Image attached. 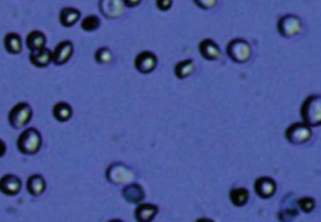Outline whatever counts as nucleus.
Listing matches in <instances>:
<instances>
[{"label": "nucleus", "mask_w": 321, "mask_h": 222, "mask_svg": "<svg viewBox=\"0 0 321 222\" xmlns=\"http://www.w3.org/2000/svg\"><path fill=\"white\" fill-rule=\"evenodd\" d=\"M302 122L310 127L321 126V96L314 94L306 98L300 110Z\"/></svg>", "instance_id": "nucleus-1"}, {"label": "nucleus", "mask_w": 321, "mask_h": 222, "mask_svg": "<svg viewBox=\"0 0 321 222\" xmlns=\"http://www.w3.org/2000/svg\"><path fill=\"white\" fill-rule=\"evenodd\" d=\"M42 144H43V137L36 128H28L22 132L16 140L19 152L23 154H28V156L38 154Z\"/></svg>", "instance_id": "nucleus-2"}, {"label": "nucleus", "mask_w": 321, "mask_h": 222, "mask_svg": "<svg viewBox=\"0 0 321 222\" xmlns=\"http://www.w3.org/2000/svg\"><path fill=\"white\" fill-rule=\"evenodd\" d=\"M33 118V108L29 103L19 102L10 110L8 116L9 123L16 130L26 127Z\"/></svg>", "instance_id": "nucleus-3"}, {"label": "nucleus", "mask_w": 321, "mask_h": 222, "mask_svg": "<svg viewBox=\"0 0 321 222\" xmlns=\"http://www.w3.org/2000/svg\"><path fill=\"white\" fill-rule=\"evenodd\" d=\"M286 140L294 144H301L308 142L311 138V127L304 122H296L286 130Z\"/></svg>", "instance_id": "nucleus-4"}, {"label": "nucleus", "mask_w": 321, "mask_h": 222, "mask_svg": "<svg viewBox=\"0 0 321 222\" xmlns=\"http://www.w3.org/2000/svg\"><path fill=\"white\" fill-rule=\"evenodd\" d=\"M106 174H107L108 181L114 184H120L132 181L133 176H134L133 172L130 171L127 166H124L123 164H120V162H116V164H110V166L108 167Z\"/></svg>", "instance_id": "nucleus-5"}, {"label": "nucleus", "mask_w": 321, "mask_h": 222, "mask_svg": "<svg viewBox=\"0 0 321 222\" xmlns=\"http://www.w3.org/2000/svg\"><path fill=\"white\" fill-rule=\"evenodd\" d=\"M228 56L236 63H245L251 56V48L245 40H232L227 46Z\"/></svg>", "instance_id": "nucleus-6"}, {"label": "nucleus", "mask_w": 321, "mask_h": 222, "mask_svg": "<svg viewBox=\"0 0 321 222\" xmlns=\"http://www.w3.org/2000/svg\"><path fill=\"white\" fill-rule=\"evenodd\" d=\"M158 58L154 53L150 50L140 52L134 58V68L140 74H150L157 68Z\"/></svg>", "instance_id": "nucleus-7"}, {"label": "nucleus", "mask_w": 321, "mask_h": 222, "mask_svg": "<svg viewBox=\"0 0 321 222\" xmlns=\"http://www.w3.org/2000/svg\"><path fill=\"white\" fill-rule=\"evenodd\" d=\"M22 187H23L22 180L16 174H4L0 178V192L6 196H16L22 191Z\"/></svg>", "instance_id": "nucleus-8"}, {"label": "nucleus", "mask_w": 321, "mask_h": 222, "mask_svg": "<svg viewBox=\"0 0 321 222\" xmlns=\"http://www.w3.org/2000/svg\"><path fill=\"white\" fill-rule=\"evenodd\" d=\"M74 52V46L70 40H63L53 50V63L56 66H63L68 63Z\"/></svg>", "instance_id": "nucleus-9"}, {"label": "nucleus", "mask_w": 321, "mask_h": 222, "mask_svg": "<svg viewBox=\"0 0 321 222\" xmlns=\"http://www.w3.org/2000/svg\"><path fill=\"white\" fill-rule=\"evenodd\" d=\"M122 196L123 198L130 202V204H140L144 201L146 192L140 184L132 182V184H127V186L122 190Z\"/></svg>", "instance_id": "nucleus-10"}, {"label": "nucleus", "mask_w": 321, "mask_h": 222, "mask_svg": "<svg viewBox=\"0 0 321 222\" xmlns=\"http://www.w3.org/2000/svg\"><path fill=\"white\" fill-rule=\"evenodd\" d=\"M301 22L296 16H286L278 22V30L284 36H294L300 32Z\"/></svg>", "instance_id": "nucleus-11"}, {"label": "nucleus", "mask_w": 321, "mask_h": 222, "mask_svg": "<svg viewBox=\"0 0 321 222\" xmlns=\"http://www.w3.org/2000/svg\"><path fill=\"white\" fill-rule=\"evenodd\" d=\"M255 191L261 198H270L276 192V184L270 177H261L255 182Z\"/></svg>", "instance_id": "nucleus-12"}, {"label": "nucleus", "mask_w": 321, "mask_h": 222, "mask_svg": "<svg viewBox=\"0 0 321 222\" xmlns=\"http://www.w3.org/2000/svg\"><path fill=\"white\" fill-rule=\"evenodd\" d=\"M158 214V207L152 204H138L137 208L134 210V218L137 222H152L154 217Z\"/></svg>", "instance_id": "nucleus-13"}, {"label": "nucleus", "mask_w": 321, "mask_h": 222, "mask_svg": "<svg viewBox=\"0 0 321 222\" xmlns=\"http://www.w3.org/2000/svg\"><path fill=\"white\" fill-rule=\"evenodd\" d=\"M123 2L122 0H100V8L103 16L107 18H117L122 14L123 10Z\"/></svg>", "instance_id": "nucleus-14"}, {"label": "nucleus", "mask_w": 321, "mask_h": 222, "mask_svg": "<svg viewBox=\"0 0 321 222\" xmlns=\"http://www.w3.org/2000/svg\"><path fill=\"white\" fill-rule=\"evenodd\" d=\"M30 63L33 66H38V68H46L49 64L53 63V52L48 48H43L40 50L32 52L30 56Z\"/></svg>", "instance_id": "nucleus-15"}, {"label": "nucleus", "mask_w": 321, "mask_h": 222, "mask_svg": "<svg viewBox=\"0 0 321 222\" xmlns=\"http://www.w3.org/2000/svg\"><path fill=\"white\" fill-rule=\"evenodd\" d=\"M200 53L206 60H216L221 56L218 46L212 39H204L198 46Z\"/></svg>", "instance_id": "nucleus-16"}, {"label": "nucleus", "mask_w": 321, "mask_h": 222, "mask_svg": "<svg viewBox=\"0 0 321 222\" xmlns=\"http://www.w3.org/2000/svg\"><path fill=\"white\" fill-rule=\"evenodd\" d=\"M46 188V181L42 174H32L26 181V190L32 196H40Z\"/></svg>", "instance_id": "nucleus-17"}, {"label": "nucleus", "mask_w": 321, "mask_h": 222, "mask_svg": "<svg viewBox=\"0 0 321 222\" xmlns=\"http://www.w3.org/2000/svg\"><path fill=\"white\" fill-rule=\"evenodd\" d=\"M52 113H53V117L56 118L58 122L66 123L73 117V108L66 102H56V104L53 106Z\"/></svg>", "instance_id": "nucleus-18"}, {"label": "nucleus", "mask_w": 321, "mask_h": 222, "mask_svg": "<svg viewBox=\"0 0 321 222\" xmlns=\"http://www.w3.org/2000/svg\"><path fill=\"white\" fill-rule=\"evenodd\" d=\"M26 43V48H28L30 52L40 50V49L46 48V36L43 32L33 30L28 34Z\"/></svg>", "instance_id": "nucleus-19"}, {"label": "nucleus", "mask_w": 321, "mask_h": 222, "mask_svg": "<svg viewBox=\"0 0 321 222\" xmlns=\"http://www.w3.org/2000/svg\"><path fill=\"white\" fill-rule=\"evenodd\" d=\"M4 48L9 54H20L23 50V40L16 33H8L4 38Z\"/></svg>", "instance_id": "nucleus-20"}, {"label": "nucleus", "mask_w": 321, "mask_h": 222, "mask_svg": "<svg viewBox=\"0 0 321 222\" xmlns=\"http://www.w3.org/2000/svg\"><path fill=\"white\" fill-rule=\"evenodd\" d=\"M80 19V12L76 8H63L59 14V20L60 24L66 28H70V26H76V22Z\"/></svg>", "instance_id": "nucleus-21"}, {"label": "nucleus", "mask_w": 321, "mask_h": 222, "mask_svg": "<svg viewBox=\"0 0 321 222\" xmlns=\"http://www.w3.org/2000/svg\"><path fill=\"white\" fill-rule=\"evenodd\" d=\"M194 72V64L192 59L181 60L174 66V76L178 80H186Z\"/></svg>", "instance_id": "nucleus-22"}, {"label": "nucleus", "mask_w": 321, "mask_h": 222, "mask_svg": "<svg viewBox=\"0 0 321 222\" xmlns=\"http://www.w3.org/2000/svg\"><path fill=\"white\" fill-rule=\"evenodd\" d=\"M248 191L246 188H242V187H240V188H234L231 190L230 192V200H231L232 204L237 207L245 206L248 201Z\"/></svg>", "instance_id": "nucleus-23"}, {"label": "nucleus", "mask_w": 321, "mask_h": 222, "mask_svg": "<svg viewBox=\"0 0 321 222\" xmlns=\"http://www.w3.org/2000/svg\"><path fill=\"white\" fill-rule=\"evenodd\" d=\"M100 20L97 16H88L82 22V29L84 32H88V33L97 30L100 28Z\"/></svg>", "instance_id": "nucleus-24"}, {"label": "nucleus", "mask_w": 321, "mask_h": 222, "mask_svg": "<svg viewBox=\"0 0 321 222\" xmlns=\"http://www.w3.org/2000/svg\"><path fill=\"white\" fill-rule=\"evenodd\" d=\"M94 58H96V60L100 64L110 63V60L113 59V54H112V52H110V48H106V46H103V48H100L97 52H96Z\"/></svg>", "instance_id": "nucleus-25"}, {"label": "nucleus", "mask_w": 321, "mask_h": 222, "mask_svg": "<svg viewBox=\"0 0 321 222\" xmlns=\"http://www.w3.org/2000/svg\"><path fill=\"white\" fill-rule=\"evenodd\" d=\"M298 206L305 214H310L315 208V200L311 198V197H304L298 201Z\"/></svg>", "instance_id": "nucleus-26"}, {"label": "nucleus", "mask_w": 321, "mask_h": 222, "mask_svg": "<svg viewBox=\"0 0 321 222\" xmlns=\"http://www.w3.org/2000/svg\"><path fill=\"white\" fill-rule=\"evenodd\" d=\"M174 0H156V6L160 12H167L171 9Z\"/></svg>", "instance_id": "nucleus-27"}, {"label": "nucleus", "mask_w": 321, "mask_h": 222, "mask_svg": "<svg viewBox=\"0 0 321 222\" xmlns=\"http://www.w3.org/2000/svg\"><path fill=\"white\" fill-rule=\"evenodd\" d=\"M194 2L202 9H211L217 3V0H194Z\"/></svg>", "instance_id": "nucleus-28"}, {"label": "nucleus", "mask_w": 321, "mask_h": 222, "mask_svg": "<svg viewBox=\"0 0 321 222\" xmlns=\"http://www.w3.org/2000/svg\"><path fill=\"white\" fill-rule=\"evenodd\" d=\"M122 2L126 6H128V8H134V6H140V3L142 2V0H122Z\"/></svg>", "instance_id": "nucleus-29"}, {"label": "nucleus", "mask_w": 321, "mask_h": 222, "mask_svg": "<svg viewBox=\"0 0 321 222\" xmlns=\"http://www.w3.org/2000/svg\"><path fill=\"white\" fill-rule=\"evenodd\" d=\"M6 154V143L0 138V158Z\"/></svg>", "instance_id": "nucleus-30"}, {"label": "nucleus", "mask_w": 321, "mask_h": 222, "mask_svg": "<svg viewBox=\"0 0 321 222\" xmlns=\"http://www.w3.org/2000/svg\"><path fill=\"white\" fill-rule=\"evenodd\" d=\"M196 222H214V221L211 218H206V217H201V218L197 220Z\"/></svg>", "instance_id": "nucleus-31"}, {"label": "nucleus", "mask_w": 321, "mask_h": 222, "mask_svg": "<svg viewBox=\"0 0 321 222\" xmlns=\"http://www.w3.org/2000/svg\"><path fill=\"white\" fill-rule=\"evenodd\" d=\"M110 222H123L122 220H118V218H116V220H110Z\"/></svg>", "instance_id": "nucleus-32"}]
</instances>
